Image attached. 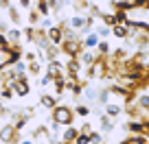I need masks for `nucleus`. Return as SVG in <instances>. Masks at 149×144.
<instances>
[{"mask_svg":"<svg viewBox=\"0 0 149 144\" xmlns=\"http://www.w3.org/2000/svg\"><path fill=\"white\" fill-rule=\"evenodd\" d=\"M107 48H110V46H107L105 42H101V44H99V50H101V52H107Z\"/></svg>","mask_w":149,"mask_h":144,"instance_id":"obj_22","label":"nucleus"},{"mask_svg":"<svg viewBox=\"0 0 149 144\" xmlns=\"http://www.w3.org/2000/svg\"><path fill=\"white\" fill-rule=\"evenodd\" d=\"M86 24H88V20H84V18H72L70 20V26H77V28L86 26Z\"/></svg>","mask_w":149,"mask_h":144,"instance_id":"obj_9","label":"nucleus"},{"mask_svg":"<svg viewBox=\"0 0 149 144\" xmlns=\"http://www.w3.org/2000/svg\"><path fill=\"white\" fill-rule=\"evenodd\" d=\"M15 127H2V129H0V140H2V142H15Z\"/></svg>","mask_w":149,"mask_h":144,"instance_id":"obj_4","label":"nucleus"},{"mask_svg":"<svg viewBox=\"0 0 149 144\" xmlns=\"http://www.w3.org/2000/svg\"><path fill=\"white\" fill-rule=\"evenodd\" d=\"M66 50H68L70 55H74V52L79 50V42H68L66 44Z\"/></svg>","mask_w":149,"mask_h":144,"instance_id":"obj_11","label":"nucleus"},{"mask_svg":"<svg viewBox=\"0 0 149 144\" xmlns=\"http://www.w3.org/2000/svg\"><path fill=\"white\" fill-rule=\"evenodd\" d=\"M13 70H15V74L20 76V74H24V72H26V65H24L22 61H18V63L13 65Z\"/></svg>","mask_w":149,"mask_h":144,"instance_id":"obj_15","label":"nucleus"},{"mask_svg":"<svg viewBox=\"0 0 149 144\" xmlns=\"http://www.w3.org/2000/svg\"><path fill=\"white\" fill-rule=\"evenodd\" d=\"M125 22L127 24H136V26L143 24V26L149 31V9H127L125 11Z\"/></svg>","mask_w":149,"mask_h":144,"instance_id":"obj_1","label":"nucleus"},{"mask_svg":"<svg viewBox=\"0 0 149 144\" xmlns=\"http://www.w3.org/2000/svg\"><path fill=\"white\" fill-rule=\"evenodd\" d=\"M9 5V0H0V7H7Z\"/></svg>","mask_w":149,"mask_h":144,"instance_id":"obj_23","label":"nucleus"},{"mask_svg":"<svg viewBox=\"0 0 149 144\" xmlns=\"http://www.w3.org/2000/svg\"><path fill=\"white\" fill-rule=\"evenodd\" d=\"M138 101H140V105H143V107H149V96H140Z\"/></svg>","mask_w":149,"mask_h":144,"instance_id":"obj_19","label":"nucleus"},{"mask_svg":"<svg viewBox=\"0 0 149 144\" xmlns=\"http://www.w3.org/2000/svg\"><path fill=\"white\" fill-rule=\"evenodd\" d=\"M88 138H90V144H101L103 142V135L101 133H90Z\"/></svg>","mask_w":149,"mask_h":144,"instance_id":"obj_13","label":"nucleus"},{"mask_svg":"<svg viewBox=\"0 0 149 144\" xmlns=\"http://www.w3.org/2000/svg\"><path fill=\"white\" fill-rule=\"evenodd\" d=\"M99 35H101V37H105V35H110V28H107V26H101V28H99Z\"/></svg>","mask_w":149,"mask_h":144,"instance_id":"obj_18","label":"nucleus"},{"mask_svg":"<svg viewBox=\"0 0 149 144\" xmlns=\"http://www.w3.org/2000/svg\"><path fill=\"white\" fill-rule=\"evenodd\" d=\"M20 144H33V142H31V140H22Z\"/></svg>","mask_w":149,"mask_h":144,"instance_id":"obj_24","label":"nucleus"},{"mask_svg":"<svg viewBox=\"0 0 149 144\" xmlns=\"http://www.w3.org/2000/svg\"><path fill=\"white\" fill-rule=\"evenodd\" d=\"M59 2H70V0H59Z\"/></svg>","mask_w":149,"mask_h":144,"instance_id":"obj_25","label":"nucleus"},{"mask_svg":"<svg viewBox=\"0 0 149 144\" xmlns=\"http://www.w3.org/2000/svg\"><path fill=\"white\" fill-rule=\"evenodd\" d=\"M123 144H143V142H140L138 138H130V140H125Z\"/></svg>","mask_w":149,"mask_h":144,"instance_id":"obj_20","label":"nucleus"},{"mask_svg":"<svg viewBox=\"0 0 149 144\" xmlns=\"http://www.w3.org/2000/svg\"><path fill=\"white\" fill-rule=\"evenodd\" d=\"M40 68H42V65L37 63V61H31V68H29V70H31L33 74H37V72H40Z\"/></svg>","mask_w":149,"mask_h":144,"instance_id":"obj_16","label":"nucleus"},{"mask_svg":"<svg viewBox=\"0 0 149 144\" xmlns=\"http://www.w3.org/2000/svg\"><path fill=\"white\" fill-rule=\"evenodd\" d=\"M0 81H2V72H0Z\"/></svg>","mask_w":149,"mask_h":144,"instance_id":"obj_26","label":"nucleus"},{"mask_svg":"<svg viewBox=\"0 0 149 144\" xmlns=\"http://www.w3.org/2000/svg\"><path fill=\"white\" fill-rule=\"evenodd\" d=\"M9 85L11 90H13L15 94H20V96H24V94H29V83H26V79H20V76H15L13 81H9Z\"/></svg>","mask_w":149,"mask_h":144,"instance_id":"obj_3","label":"nucleus"},{"mask_svg":"<svg viewBox=\"0 0 149 144\" xmlns=\"http://www.w3.org/2000/svg\"><path fill=\"white\" fill-rule=\"evenodd\" d=\"M48 37H51V42L59 44V42H61V31H59V28H55V26H53L51 31H48Z\"/></svg>","mask_w":149,"mask_h":144,"instance_id":"obj_6","label":"nucleus"},{"mask_svg":"<svg viewBox=\"0 0 149 144\" xmlns=\"http://www.w3.org/2000/svg\"><path fill=\"white\" fill-rule=\"evenodd\" d=\"M105 112L110 114V116H116V114H121V107L118 105H105Z\"/></svg>","mask_w":149,"mask_h":144,"instance_id":"obj_10","label":"nucleus"},{"mask_svg":"<svg viewBox=\"0 0 149 144\" xmlns=\"http://www.w3.org/2000/svg\"><path fill=\"white\" fill-rule=\"evenodd\" d=\"M74 144H90V138L86 133H79L77 138H74Z\"/></svg>","mask_w":149,"mask_h":144,"instance_id":"obj_12","label":"nucleus"},{"mask_svg":"<svg viewBox=\"0 0 149 144\" xmlns=\"http://www.w3.org/2000/svg\"><path fill=\"white\" fill-rule=\"evenodd\" d=\"M84 44H86V46H88V48H94V46H97V44H99V37H97V35H88Z\"/></svg>","mask_w":149,"mask_h":144,"instance_id":"obj_8","label":"nucleus"},{"mask_svg":"<svg viewBox=\"0 0 149 144\" xmlns=\"http://www.w3.org/2000/svg\"><path fill=\"white\" fill-rule=\"evenodd\" d=\"M125 2H127V0H125Z\"/></svg>","mask_w":149,"mask_h":144,"instance_id":"obj_27","label":"nucleus"},{"mask_svg":"<svg viewBox=\"0 0 149 144\" xmlns=\"http://www.w3.org/2000/svg\"><path fill=\"white\" fill-rule=\"evenodd\" d=\"M77 135H79V131L77 129H68L64 133V142H74V138H77Z\"/></svg>","mask_w":149,"mask_h":144,"instance_id":"obj_7","label":"nucleus"},{"mask_svg":"<svg viewBox=\"0 0 149 144\" xmlns=\"http://www.w3.org/2000/svg\"><path fill=\"white\" fill-rule=\"evenodd\" d=\"M74 118V114L70 112L68 107H53V120L57 125H70Z\"/></svg>","mask_w":149,"mask_h":144,"instance_id":"obj_2","label":"nucleus"},{"mask_svg":"<svg viewBox=\"0 0 149 144\" xmlns=\"http://www.w3.org/2000/svg\"><path fill=\"white\" fill-rule=\"evenodd\" d=\"M77 114H79V116H88V107H77Z\"/></svg>","mask_w":149,"mask_h":144,"instance_id":"obj_17","label":"nucleus"},{"mask_svg":"<svg viewBox=\"0 0 149 144\" xmlns=\"http://www.w3.org/2000/svg\"><path fill=\"white\" fill-rule=\"evenodd\" d=\"M42 105L53 109V107H55V98H53V96H42Z\"/></svg>","mask_w":149,"mask_h":144,"instance_id":"obj_14","label":"nucleus"},{"mask_svg":"<svg viewBox=\"0 0 149 144\" xmlns=\"http://www.w3.org/2000/svg\"><path fill=\"white\" fill-rule=\"evenodd\" d=\"M40 11H42L44 15H48V7H46V2H40Z\"/></svg>","mask_w":149,"mask_h":144,"instance_id":"obj_21","label":"nucleus"},{"mask_svg":"<svg viewBox=\"0 0 149 144\" xmlns=\"http://www.w3.org/2000/svg\"><path fill=\"white\" fill-rule=\"evenodd\" d=\"M127 33H130V26H127V24H116V26H114V35H116V37H127Z\"/></svg>","mask_w":149,"mask_h":144,"instance_id":"obj_5","label":"nucleus"}]
</instances>
